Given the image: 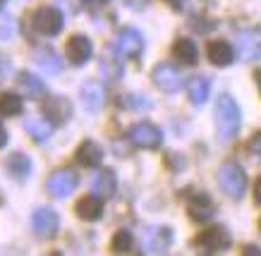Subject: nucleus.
<instances>
[{
    "label": "nucleus",
    "instance_id": "f257e3e1",
    "mask_svg": "<svg viewBox=\"0 0 261 256\" xmlns=\"http://www.w3.org/2000/svg\"><path fill=\"white\" fill-rule=\"evenodd\" d=\"M242 125V110H240L238 101L230 94H221L216 101V129H218V139L230 141L235 139Z\"/></svg>",
    "mask_w": 261,
    "mask_h": 256
},
{
    "label": "nucleus",
    "instance_id": "f03ea898",
    "mask_svg": "<svg viewBox=\"0 0 261 256\" xmlns=\"http://www.w3.org/2000/svg\"><path fill=\"white\" fill-rule=\"evenodd\" d=\"M218 184H221V189L228 194L230 199L240 201L247 192V175L242 170V165L232 163V160L223 163L221 170H218Z\"/></svg>",
    "mask_w": 261,
    "mask_h": 256
},
{
    "label": "nucleus",
    "instance_id": "7ed1b4c3",
    "mask_svg": "<svg viewBox=\"0 0 261 256\" xmlns=\"http://www.w3.org/2000/svg\"><path fill=\"white\" fill-rule=\"evenodd\" d=\"M230 242H232V237H230L225 225H208L194 237V247L201 249L204 254H221L230 247Z\"/></svg>",
    "mask_w": 261,
    "mask_h": 256
},
{
    "label": "nucleus",
    "instance_id": "20e7f679",
    "mask_svg": "<svg viewBox=\"0 0 261 256\" xmlns=\"http://www.w3.org/2000/svg\"><path fill=\"white\" fill-rule=\"evenodd\" d=\"M127 139L137 146V149H159L163 144V132H161L153 122H137L127 129Z\"/></svg>",
    "mask_w": 261,
    "mask_h": 256
},
{
    "label": "nucleus",
    "instance_id": "39448f33",
    "mask_svg": "<svg viewBox=\"0 0 261 256\" xmlns=\"http://www.w3.org/2000/svg\"><path fill=\"white\" fill-rule=\"evenodd\" d=\"M151 81L163 94H175L182 89V72L175 63H159L151 70Z\"/></svg>",
    "mask_w": 261,
    "mask_h": 256
},
{
    "label": "nucleus",
    "instance_id": "423d86ee",
    "mask_svg": "<svg viewBox=\"0 0 261 256\" xmlns=\"http://www.w3.org/2000/svg\"><path fill=\"white\" fill-rule=\"evenodd\" d=\"M173 244V230L168 225H151L142 232V247L146 254H166Z\"/></svg>",
    "mask_w": 261,
    "mask_h": 256
},
{
    "label": "nucleus",
    "instance_id": "0eeeda50",
    "mask_svg": "<svg viewBox=\"0 0 261 256\" xmlns=\"http://www.w3.org/2000/svg\"><path fill=\"white\" fill-rule=\"evenodd\" d=\"M77 182H80V177H77L74 170L60 168L46 180V192L50 194L53 199H65V196H70V194L77 189Z\"/></svg>",
    "mask_w": 261,
    "mask_h": 256
},
{
    "label": "nucleus",
    "instance_id": "6e6552de",
    "mask_svg": "<svg viewBox=\"0 0 261 256\" xmlns=\"http://www.w3.org/2000/svg\"><path fill=\"white\" fill-rule=\"evenodd\" d=\"M32 22H34V29L39 34H43V36H58L65 26V17L56 8H39L34 12Z\"/></svg>",
    "mask_w": 261,
    "mask_h": 256
},
{
    "label": "nucleus",
    "instance_id": "1a4fd4ad",
    "mask_svg": "<svg viewBox=\"0 0 261 256\" xmlns=\"http://www.w3.org/2000/svg\"><path fill=\"white\" fill-rule=\"evenodd\" d=\"M115 48L122 58H129V60H137V58L144 53V36L139 29L135 26H125L120 29L118 36H115Z\"/></svg>",
    "mask_w": 261,
    "mask_h": 256
},
{
    "label": "nucleus",
    "instance_id": "9d476101",
    "mask_svg": "<svg viewBox=\"0 0 261 256\" xmlns=\"http://www.w3.org/2000/svg\"><path fill=\"white\" fill-rule=\"evenodd\" d=\"M32 230L39 240L43 242L53 240L58 235V230H60V218H58V213L53 208H39L32 216Z\"/></svg>",
    "mask_w": 261,
    "mask_h": 256
},
{
    "label": "nucleus",
    "instance_id": "9b49d317",
    "mask_svg": "<svg viewBox=\"0 0 261 256\" xmlns=\"http://www.w3.org/2000/svg\"><path fill=\"white\" fill-rule=\"evenodd\" d=\"M187 213L194 223H208L216 216V204L211 196L204 192H192L187 194Z\"/></svg>",
    "mask_w": 261,
    "mask_h": 256
},
{
    "label": "nucleus",
    "instance_id": "f8f14e48",
    "mask_svg": "<svg viewBox=\"0 0 261 256\" xmlns=\"http://www.w3.org/2000/svg\"><path fill=\"white\" fill-rule=\"evenodd\" d=\"M65 55H67V60H70L72 65H77V67L87 65L89 60H91V55H94L91 39L84 36V34H74V36H70L67 43H65Z\"/></svg>",
    "mask_w": 261,
    "mask_h": 256
},
{
    "label": "nucleus",
    "instance_id": "ddd939ff",
    "mask_svg": "<svg viewBox=\"0 0 261 256\" xmlns=\"http://www.w3.org/2000/svg\"><path fill=\"white\" fill-rule=\"evenodd\" d=\"M41 112H43V120H48L50 125H56V127H60V125H65V122L70 120L72 103L65 96H48L46 101H43Z\"/></svg>",
    "mask_w": 261,
    "mask_h": 256
},
{
    "label": "nucleus",
    "instance_id": "4468645a",
    "mask_svg": "<svg viewBox=\"0 0 261 256\" xmlns=\"http://www.w3.org/2000/svg\"><path fill=\"white\" fill-rule=\"evenodd\" d=\"M238 50L242 60H259L261 58V26L245 29L238 39Z\"/></svg>",
    "mask_w": 261,
    "mask_h": 256
},
{
    "label": "nucleus",
    "instance_id": "2eb2a0df",
    "mask_svg": "<svg viewBox=\"0 0 261 256\" xmlns=\"http://www.w3.org/2000/svg\"><path fill=\"white\" fill-rule=\"evenodd\" d=\"M206 58L216 67H228V65L235 63V48L225 39H214L206 46Z\"/></svg>",
    "mask_w": 261,
    "mask_h": 256
},
{
    "label": "nucleus",
    "instance_id": "dca6fc26",
    "mask_svg": "<svg viewBox=\"0 0 261 256\" xmlns=\"http://www.w3.org/2000/svg\"><path fill=\"white\" fill-rule=\"evenodd\" d=\"M74 211H77V216H80L82 220L96 223V220L103 216V196H98V194H87V196H82V199L77 201Z\"/></svg>",
    "mask_w": 261,
    "mask_h": 256
},
{
    "label": "nucleus",
    "instance_id": "f3484780",
    "mask_svg": "<svg viewBox=\"0 0 261 256\" xmlns=\"http://www.w3.org/2000/svg\"><path fill=\"white\" fill-rule=\"evenodd\" d=\"M5 168H8L10 177L12 180H17V182H24L27 177L32 175V158L27 156V153L22 151H15L10 153L8 160H5Z\"/></svg>",
    "mask_w": 261,
    "mask_h": 256
},
{
    "label": "nucleus",
    "instance_id": "a211bd4d",
    "mask_svg": "<svg viewBox=\"0 0 261 256\" xmlns=\"http://www.w3.org/2000/svg\"><path fill=\"white\" fill-rule=\"evenodd\" d=\"M17 87H19V91H22L24 96L32 98V101H39V98L46 96V84H43V79H39V77L32 72L17 74Z\"/></svg>",
    "mask_w": 261,
    "mask_h": 256
},
{
    "label": "nucleus",
    "instance_id": "6ab92c4d",
    "mask_svg": "<svg viewBox=\"0 0 261 256\" xmlns=\"http://www.w3.org/2000/svg\"><path fill=\"white\" fill-rule=\"evenodd\" d=\"M173 58L177 60V63L182 65H197L199 63V48H197V43L192 39H187V36H180V39L173 43Z\"/></svg>",
    "mask_w": 261,
    "mask_h": 256
},
{
    "label": "nucleus",
    "instance_id": "aec40b11",
    "mask_svg": "<svg viewBox=\"0 0 261 256\" xmlns=\"http://www.w3.org/2000/svg\"><path fill=\"white\" fill-rule=\"evenodd\" d=\"M80 96H82L84 108H87V110H91V112H96V110H101L103 101H106V91H103L101 81L91 79V81H87V84H82Z\"/></svg>",
    "mask_w": 261,
    "mask_h": 256
},
{
    "label": "nucleus",
    "instance_id": "412c9836",
    "mask_svg": "<svg viewBox=\"0 0 261 256\" xmlns=\"http://www.w3.org/2000/svg\"><path fill=\"white\" fill-rule=\"evenodd\" d=\"M211 96V81L204 74H197L187 81V98L192 105H204Z\"/></svg>",
    "mask_w": 261,
    "mask_h": 256
},
{
    "label": "nucleus",
    "instance_id": "4be33fe9",
    "mask_svg": "<svg viewBox=\"0 0 261 256\" xmlns=\"http://www.w3.org/2000/svg\"><path fill=\"white\" fill-rule=\"evenodd\" d=\"M91 189H94V194L103 196V199H111L113 194H115V189H118V177H115V173H113L111 168H101L96 173L94 182H91Z\"/></svg>",
    "mask_w": 261,
    "mask_h": 256
},
{
    "label": "nucleus",
    "instance_id": "5701e85b",
    "mask_svg": "<svg viewBox=\"0 0 261 256\" xmlns=\"http://www.w3.org/2000/svg\"><path fill=\"white\" fill-rule=\"evenodd\" d=\"M103 160V149L91 139H84L77 146V163H82L84 168H98Z\"/></svg>",
    "mask_w": 261,
    "mask_h": 256
},
{
    "label": "nucleus",
    "instance_id": "b1692460",
    "mask_svg": "<svg viewBox=\"0 0 261 256\" xmlns=\"http://www.w3.org/2000/svg\"><path fill=\"white\" fill-rule=\"evenodd\" d=\"M24 101L19 94L15 91H3L0 94V115H8V118H15V115H22Z\"/></svg>",
    "mask_w": 261,
    "mask_h": 256
},
{
    "label": "nucleus",
    "instance_id": "393cba45",
    "mask_svg": "<svg viewBox=\"0 0 261 256\" xmlns=\"http://www.w3.org/2000/svg\"><path fill=\"white\" fill-rule=\"evenodd\" d=\"M46 122H43V118H27L24 120V129L32 134V139L36 144H43V141H48V136H50V127H48Z\"/></svg>",
    "mask_w": 261,
    "mask_h": 256
},
{
    "label": "nucleus",
    "instance_id": "a878e982",
    "mask_svg": "<svg viewBox=\"0 0 261 256\" xmlns=\"http://www.w3.org/2000/svg\"><path fill=\"white\" fill-rule=\"evenodd\" d=\"M101 72L108 77V79H118L122 74V65H120V53L118 48H111L101 60Z\"/></svg>",
    "mask_w": 261,
    "mask_h": 256
},
{
    "label": "nucleus",
    "instance_id": "bb28decb",
    "mask_svg": "<svg viewBox=\"0 0 261 256\" xmlns=\"http://www.w3.org/2000/svg\"><path fill=\"white\" fill-rule=\"evenodd\" d=\"M135 249V237L129 230H118L111 240V251L113 254H129Z\"/></svg>",
    "mask_w": 261,
    "mask_h": 256
},
{
    "label": "nucleus",
    "instance_id": "cd10ccee",
    "mask_svg": "<svg viewBox=\"0 0 261 256\" xmlns=\"http://www.w3.org/2000/svg\"><path fill=\"white\" fill-rule=\"evenodd\" d=\"M36 65L48 70V72H60V67H63L60 58L56 55V50H50V48H43L36 53Z\"/></svg>",
    "mask_w": 261,
    "mask_h": 256
},
{
    "label": "nucleus",
    "instance_id": "c85d7f7f",
    "mask_svg": "<svg viewBox=\"0 0 261 256\" xmlns=\"http://www.w3.org/2000/svg\"><path fill=\"white\" fill-rule=\"evenodd\" d=\"M166 3L177 12H192V8H197L199 0H166Z\"/></svg>",
    "mask_w": 261,
    "mask_h": 256
},
{
    "label": "nucleus",
    "instance_id": "c756f323",
    "mask_svg": "<svg viewBox=\"0 0 261 256\" xmlns=\"http://www.w3.org/2000/svg\"><path fill=\"white\" fill-rule=\"evenodd\" d=\"M247 151L252 153V156H259L261 158V129L249 136V141H247Z\"/></svg>",
    "mask_w": 261,
    "mask_h": 256
},
{
    "label": "nucleus",
    "instance_id": "7c9ffc66",
    "mask_svg": "<svg viewBox=\"0 0 261 256\" xmlns=\"http://www.w3.org/2000/svg\"><path fill=\"white\" fill-rule=\"evenodd\" d=\"M84 3V8L89 10V12H98V10H103L111 0H82Z\"/></svg>",
    "mask_w": 261,
    "mask_h": 256
},
{
    "label": "nucleus",
    "instance_id": "2f4dec72",
    "mask_svg": "<svg viewBox=\"0 0 261 256\" xmlns=\"http://www.w3.org/2000/svg\"><path fill=\"white\" fill-rule=\"evenodd\" d=\"M122 5L129 10H144L149 5V0H122Z\"/></svg>",
    "mask_w": 261,
    "mask_h": 256
},
{
    "label": "nucleus",
    "instance_id": "473e14b6",
    "mask_svg": "<svg viewBox=\"0 0 261 256\" xmlns=\"http://www.w3.org/2000/svg\"><path fill=\"white\" fill-rule=\"evenodd\" d=\"M254 201L261 206V175L256 177V182H254Z\"/></svg>",
    "mask_w": 261,
    "mask_h": 256
},
{
    "label": "nucleus",
    "instance_id": "72a5a7b5",
    "mask_svg": "<svg viewBox=\"0 0 261 256\" xmlns=\"http://www.w3.org/2000/svg\"><path fill=\"white\" fill-rule=\"evenodd\" d=\"M8 129H5V125H3V122H0V149H3V146L8 144Z\"/></svg>",
    "mask_w": 261,
    "mask_h": 256
},
{
    "label": "nucleus",
    "instance_id": "f704fd0d",
    "mask_svg": "<svg viewBox=\"0 0 261 256\" xmlns=\"http://www.w3.org/2000/svg\"><path fill=\"white\" fill-rule=\"evenodd\" d=\"M242 254H259L261 256V249L259 247H252V244H247V247L242 249Z\"/></svg>",
    "mask_w": 261,
    "mask_h": 256
},
{
    "label": "nucleus",
    "instance_id": "c9c22d12",
    "mask_svg": "<svg viewBox=\"0 0 261 256\" xmlns=\"http://www.w3.org/2000/svg\"><path fill=\"white\" fill-rule=\"evenodd\" d=\"M254 81H256V87H259V94H261V67H259V70H254Z\"/></svg>",
    "mask_w": 261,
    "mask_h": 256
},
{
    "label": "nucleus",
    "instance_id": "e433bc0d",
    "mask_svg": "<svg viewBox=\"0 0 261 256\" xmlns=\"http://www.w3.org/2000/svg\"><path fill=\"white\" fill-rule=\"evenodd\" d=\"M3 8H5V0H0V10H3Z\"/></svg>",
    "mask_w": 261,
    "mask_h": 256
},
{
    "label": "nucleus",
    "instance_id": "4c0bfd02",
    "mask_svg": "<svg viewBox=\"0 0 261 256\" xmlns=\"http://www.w3.org/2000/svg\"><path fill=\"white\" fill-rule=\"evenodd\" d=\"M259 232H261V218H259Z\"/></svg>",
    "mask_w": 261,
    "mask_h": 256
}]
</instances>
